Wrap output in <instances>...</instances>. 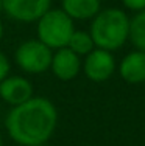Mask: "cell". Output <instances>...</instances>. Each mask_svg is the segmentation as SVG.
<instances>
[{
    "label": "cell",
    "instance_id": "6da1fadb",
    "mask_svg": "<svg viewBox=\"0 0 145 146\" xmlns=\"http://www.w3.org/2000/svg\"><path fill=\"white\" fill-rule=\"evenodd\" d=\"M58 126L56 106L45 96H33L11 107L5 118V129L20 146L47 145Z\"/></svg>",
    "mask_w": 145,
    "mask_h": 146
},
{
    "label": "cell",
    "instance_id": "7a4b0ae2",
    "mask_svg": "<svg viewBox=\"0 0 145 146\" xmlns=\"http://www.w3.org/2000/svg\"><path fill=\"white\" fill-rule=\"evenodd\" d=\"M131 17L120 8H102L91 20V33L97 48L114 53L130 40Z\"/></svg>",
    "mask_w": 145,
    "mask_h": 146
},
{
    "label": "cell",
    "instance_id": "3957f363",
    "mask_svg": "<svg viewBox=\"0 0 145 146\" xmlns=\"http://www.w3.org/2000/svg\"><path fill=\"white\" fill-rule=\"evenodd\" d=\"M36 23L37 39L53 51L67 47L75 31L74 20L61 8H50Z\"/></svg>",
    "mask_w": 145,
    "mask_h": 146
},
{
    "label": "cell",
    "instance_id": "277c9868",
    "mask_svg": "<svg viewBox=\"0 0 145 146\" xmlns=\"http://www.w3.org/2000/svg\"><path fill=\"white\" fill-rule=\"evenodd\" d=\"M53 50L42 44L39 39L25 40L17 47L14 61L17 67L28 75H39L50 70Z\"/></svg>",
    "mask_w": 145,
    "mask_h": 146
},
{
    "label": "cell",
    "instance_id": "5b68a950",
    "mask_svg": "<svg viewBox=\"0 0 145 146\" xmlns=\"http://www.w3.org/2000/svg\"><path fill=\"white\" fill-rule=\"evenodd\" d=\"M117 68L116 58L111 51L103 48H94L83 59V73L94 82H105L114 75Z\"/></svg>",
    "mask_w": 145,
    "mask_h": 146
},
{
    "label": "cell",
    "instance_id": "8992f818",
    "mask_svg": "<svg viewBox=\"0 0 145 146\" xmlns=\"http://www.w3.org/2000/svg\"><path fill=\"white\" fill-rule=\"evenodd\" d=\"M3 13L23 23L37 22L51 8V0H2Z\"/></svg>",
    "mask_w": 145,
    "mask_h": 146
},
{
    "label": "cell",
    "instance_id": "52a82bcc",
    "mask_svg": "<svg viewBox=\"0 0 145 146\" xmlns=\"http://www.w3.org/2000/svg\"><path fill=\"white\" fill-rule=\"evenodd\" d=\"M50 70L61 81H72L83 70V59L70 48H59L53 51Z\"/></svg>",
    "mask_w": 145,
    "mask_h": 146
},
{
    "label": "cell",
    "instance_id": "ba28073f",
    "mask_svg": "<svg viewBox=\"0 0 145 146\" xmlns=\"http://www.w3.org/2000/svg\"><path fill=\"white\" fill-rule=\"evenodd\" d=\"M33 96V86L25 76L8 75L0 82V98L11 107L23 104Z\"/></svg>",
    "mask_w": 145,
    "mask_h": 146
},
{
    "label": "cell",
    "instance_id": "9c48e42d",
    "mask_svg": "<svg viewBox=\"0 0 145 146\" xmlns=\"http://www.w3.org/2000/svg\"><path fill=\"white\" fill-rule=\"evenodd\" d=\"M119 73L128 84L145 82V51L134 48L133 51L126 53L120 61Z\"/></svg>",
    "mask_w": 145,
    "mask_h": 146
},
{
    "label": "cell",
    "instance_id": "30bf717a",
    "mask_svg": "<svg viewBox=\"0 0 145 146\" xmlns=\"http://www.w3.org/2000/svg\"><path fill=\"white\" fill-rule=\"evenodd\" d=\"M61 9L72 20H92L102 11V0H61Z\"/></svg>",
    "mask_w": 145,
    "mask_h": 146
},
{
    "label": "cell",
    "instance_id": "8fae6325",
    "mask_svg": "<svg viewBox=\"0 0 145 146\" xmlns=\"http://www.w3.org/2000/svg\"><path fill=\"white\" fill-rule=\"evenodd\" d=\"M67 48H70L74 53H77L78 56H86L95 48L94 39H92L91 33L84 30H75L74 34L70 36V40L67 44Z\"/></svg>",
    "mask_w": 145,
    "mask_h": 146
},
{
    "label": "cell",
    "instance_id": "7c38bea8",
    "mask_svg": "<svg viewBox=\"0 0 145 146\" xmlns=\"http://www.w3.org/2000/svg\"><path fill=\"white\" fill-rule=\"evenodd\" d=\"M130 42L136 50L145 51V11L136 13L130 22Z\"/></svg>",
    "mask_w": 145,
    "mask_h": 146
},
{
    "label": "cell",
    "instance_id": "4fadbf2b",
    "mask_svg": "<svg viewBox=\"0 0 145 146\" xmlns=\"http://www.w3.org/2000/svg\"><path fill=\"white\" fill-rule=\"evenodd\" d=\"M122 5L125 9L134 13V14L145 11V0H122Z\"/></svg>",
    "mask_w": 145,
    "mask_h": 146
},
{
    "label": "cell",
    "instance_id": "5bb4252c",
    "mask_svg": "<svg viewBox=\"0 0 145 146\" xmlns=\"http://www.w3.org/2000/svg\"><path fill=\"white\" fill-rule=\"evenodd\" d=\"M11 72V62H9L8 56L0 50V82L6 78Z\"/></svg>",
    "mask_w": 145,
    "mask_h": 146
},
{
    "label": "cell",
    "instance_id": "9a60e30c",
    "mask_svg": "<svg viewBox=\"0 0 145 146\" xmlns=\"http://www.w3.org/2000/svg\"><path fill=\"white\" fill-rule=\"evenodd\" d=\"M3 33H5V28H3V22H2V19H0V40L3 39Z\"/></svg>",
    "mask_w": 145,
    "mask_h": 146
},
{
    "label": "cell",
    "instance_id": "2e32d148",
    "mask_svg": "<svg viewBox=\"0 0 145 146\" xmlns=\"http://www.w3.org/2000/svg\"><path fill=\"white\" fill-rule=\"evenodd\" d=\"M0 146H3V137H2V132H0Z\"/></svg>",
    "mask_w": 145,
    "mask_h": 146
},
{
    "label": "cell",
    "instance_id": "e0dca14e",
    "mask_svg": "<svg viewBox=\"0 0 145 146\" xmlns=\"http://www.w3.org/2000/svg\"><path fill=\"white\" fill-rule=\"evenodd\" d=\"M3 11V6H2V0H0V13Z\"/></svg>",
    "mask_w": 145,
    "mask_h": 146
},
{
    "label": "cell",
    "instance_id": "ac0fdd59",
    "mask_svg": "<svg viewBox=\"0 0 145 146\" xmlns=\"http://www.w3.org/2000/svg\"><path fill=\"white\" fill-rule=\"evenodd\" d=\"M37 146H47V145H37Z\"/></svg>",
    "mask_w": 145,
    "mask_h": 146
}]
</instances>
